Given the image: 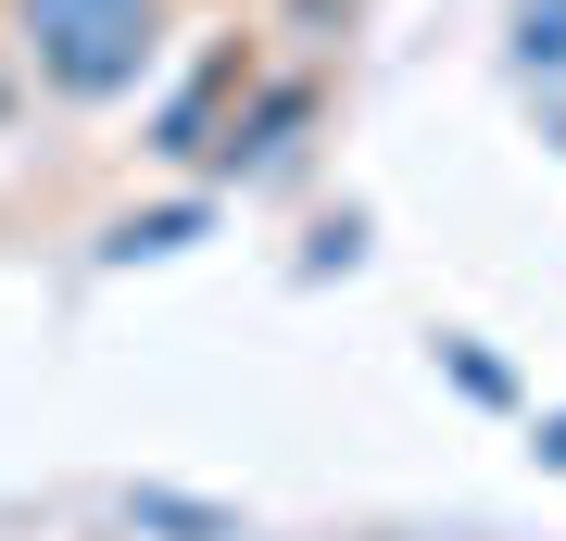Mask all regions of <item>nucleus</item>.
<instances>
[{"label": "nucleus", "instance_id": "f257e3e1", "mask_svg": "<svg viewBox=\"0 0 566 541\" xmlns=\"http://www.w3.org/2000/svg\"><path fill=\"white\" fill-rule=\"evenodd\" d=\"M151 25H164V0H25L39 76L76 89V101H102V89L139 76V63H151Z\"/></svg>", "mask_w": 566, "mask_h": 541}]
</instances>
